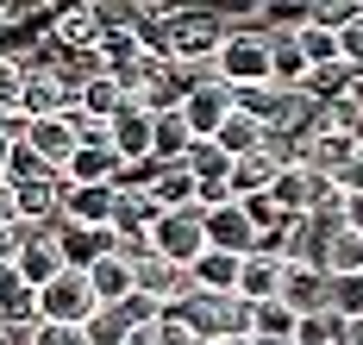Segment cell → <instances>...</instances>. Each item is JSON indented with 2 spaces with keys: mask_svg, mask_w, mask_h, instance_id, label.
<instances>
[{
  "mask_svg": "<svg viewBox=\"0 0 363 345\" xmlns=\"http://www.w3.org/2000/svg\"><path fill=\"white\" fill-rule=\"evenodd\" d=\"M238 264H245V258L201 251V258L188 264V289H201V295H232V289H238Z\"/></svg>",
  "mask_w": 363,
  "mask_h": 345,
  "instance_id": "20",
  "label": "cell"
},
{
  "mask_svg": "<svg viewBox=\"0 0 363 345\" xmlns=\"http://www.w3.org/2000/svg\"><path fill=\"white\" fill-rule=\"evenodd\" d=\"M307 76H313V70H307L294 32H269V82H276V88H301Z\"/></svg>",
  "mask_w": 363,
  "mask_h": 345,
  "instance_id": "23",
  "label": "cell"
},
{
  "mask_svg": "<svg viewBox=\"0 0 363 345\" xmlns=\"http://www.w3.org/2000/svg\"><path fill=\"white\" fill-rule=\"evenodd\" d=\"M19 258V226H0V264H13Z\"/></svg>",
  "mask_w": 363,
  "mask_h": 345,
  "instance_id": "37",
  "label": "cell"
},
{
  "mask_svg": "<svg viewBox=\"0 0 363 345\" xmlns=\"http://www.w3.org/2000/svg\"><path fill=\"white\" fill-rule=\"evenodd\" d=\"M13 145H19V119L0 114V176H6V157H13Z\"/></svg>",
  "mask_w": 363,
  "mask_h": 345,
  "instance_id": "34",
  "label": "cell"
},
{
  "mask_svg": "<svg viewBox=\"0 0 363 345\" xmlns=\"http://www.w3.org/2000/svg\"><path fill=\"white\" fill-rule=\"evenodd\" d=\"M207 76L219 88H257V82H269V32H225Z\"/></svg>",
  "mask_w": 363,
  "mask_h": 345,
  "instance_id": "4",
  "label": "cell"
},
{
  "mask_svg": "<svg viewBox=\"0 0 363 345\" xmlns=\"http://www.w3.org/2000/svg\"><path fill=\"white\" fill-rule=\"evenodd\" d=\"M113 207H119V195H113V189H75V182H63V207H57V226L113 232Z\"/></svg>",
  "mask_w": 363,
  "mask_h": 345,
  "instance_id": "13",
  "label": "cell"
},
{
  "mask_svg": "<svg viewBox=\"0 0 363 345\" xmlns=\"http://www.w3.org/2000/svg\"><path fill=\"white\" fill-rule=\"evenodd\" d=\"M219 44H225V19L207 13V6H176L157 32H150V57H163V63H176L182 76H207L219 57Z\"/></svg>",
  "mask_w": 363,
  "mask_h": 345,
  "instance_id": "1",
  "label": "cell"
},
{
  "mask_svg": "<svg viewBox=\"0 0 363 345\" xmlns=\"http://www.w3.org/2000/svg\"><path fill=\"white\" fill-rule=\"evenodd\" d=\"M44 38L57 44V50H69V57L94 50V44H101V6H57Z\"/></svg>",
  "mask_w": 363,
  "mask_h": 345,
  "instance_id": "14",
  "label": "cell"
},
{
  "mask_svg": "<svg viewBox=\"0 0 363 345\" xmlns=\"http://www.w3.org/2000/svg\"><path fill=\"white\" fill-rule=\"evenodd\" d=\"M294 345H345V320L338 314H301L294 320Z\"/></svg>",
  "mask_w": 363,
  "mask_h": 345,
  "instance_id": "30",
  "label": "cell"
},
{
  "mask_svg": "<svg viewBox=\"0 0 363 345\" xmlns=\"http://www.w3.org/2000/svg\"><path fill=\"white\" fill-rule=\"evenodd\" d=\"M94 314H101V302L88 289V270H57L38 289V320H50V327H88Z\"/></svg>",
  "mask_w": 363,
  "mask_h": 345,
  "instance_id": "5",
  "label": "cell"
},
{
  "mask_svg": "<svg viewBox=\"0 0 363 345\" xmlns=\"http://www.w3.org/2000/svg\"><path fill=\"white\" fill-rule=\"evenodd\" d=\"M326 314H338L345 327L363 320V276H326Z\"/></svg>",
  "mask_w": 363,
  "mask_h": 345,
  "instance_id": "28",
  "label": "cell"
},
{
  "mask_svg": "<svg viewBox=\"0 0 363 345\" xmlns=\"http://www.w3.org/2000/svg\"><path fill=\"white\" fill-rule=\"evenodd\" d=\"M0 226H19V207H13V182L0 176Z\"/></svg>",
  "mask_w": 363,
  "mask_h": 345,
  "instance_id": "35",
  "label": "cell"
},
{
  "mask_svg": "<svg viewBox=\"0 0 363 345\" xmlns=\"http://www.w3.org/2000/svg\"><path fill=\"white\" fill-rule=\"evenodd\" d=\"M26 345H88V327H50V320H38Z\"/></svg>",
  "mask_w": 363,
  "mask_h": 345,
  "instance_id": "31",
  "label": "cell"
},
{
  "mask_svg": "<svg viewBox=\"0 0 363 345\" xmlns=\"http://www.w3.org/2000/svg\"><path fill=\"white\" fill-rule=\"evenodd\" d=\"M176 314L188 320V333H194L201 345H219V339L251 333V302H238V295H201V289H188Z\"/></svg>",
  "mask_w": 363,
  "mask_h": 345,
  "instance_id": "3",
  "label": "cell"
},
{
  "mask_svg": "<svg viewBox=\"0 0 363 345\" xmlns=\"http://www.w3.org/2000/svg\"><path fill=\"white\" fill-rule=\"evenodd\" d=\"M13 270H19V283L26 289H44L57 270H63V251H57V226H19V258H13Z\"/></svg>",
  "mask_w": 363,
  "mask_h": 345,
  "instance_id": "11",
  "label": "cell"
},
{
  "mask_svg": "<svg viewBox=\"0 0 363 345\" xmlns=\"http://www.w3.org/2000/svg\"><path fill=\"white\" fill-rule=\"evenodd\" d=\"M282 270H289V258H276V251H251V258H245V264H238V289H232V295H238V302H276V295H282Z\"/></svg>",
  "mask_w": 363,
  "mask_h": 345,
  "instance_id": "16",
  "label": "cell"
},
{
  "mask_svg": "<svg viewBox=\"0 0 363 345\" xmlns=\"http://www.w3.org/2000/svg\"><path fill=\"white\" fill-rule=\"evenodd\" d=\"M157 345H201V339L188 333V320L176 307H157Z\"/></svg>",
  "mask_w": 363,
  "mask_h": 345,
  "instance_id": "32",
  "label": "cell"
},
{
  "mask_svg": "<svg viewBox=\"0 0 363 345\" xmlns=\"http://www.w3.org/2000/svg\"><path fill=\"white\" fill-rule=\"evenodd\" d=\"M219 345H257V339H251V333H238V339H219Z\"/></svg>",
  "mask_w": 363,
  "mask_h": 345,
  "instance_id": "40",
  "label": "cell"
},
{
  "mask_svg": "<svg viewBox=\"0 0 363 345\" xmlns=\"http://www.w3.org/2000/svg\"><path fill=\"white\" fill-rule=\"evenodd\" d=\"M88 289H94V302H101V307H125L132 295H138V289H132V264H125L119 251L88 270Z\"/></svg>",
  "mask_w": 363,
  "mask_h": 345,
  "instance_id": "21",
  "label": "cell"
},
{
  "mask_svg": "<svg viewBox=\"0 0 363 345\" xmlns=\"http://www.w3.org/2000/svg\"><path fill=\"white\" fill-rule=\"evenodd\" d=\"M13 207H19V226H57V207H63V176H32V182H13Z\"/></svg>",
  "mask_w": 363,
  "mask_h": 345,
  "instance_id": "15",
  "label": "cell"
},
{
  "mask_svg": "<svg viewBox=\"0 0 363 345\" xmlns=\"http://www.w3.org/2000/svg\"><path fill=\"white\" fill-rule=\"evenodd\" d=\"M201 232H207V251H225V258H251L257 245V226L245 214V201H225V207H207L201 214Z\"/></svg>",
  "mask_w": 363,
  "mask_h": 345,
  "instance_id": "9",
  "label": "cell"
},
{
  "mask_svg": "<svg viewBox=\"0 0 363 345\" xmlns=\"http://www.w3.org/2000/svg\"><path fill=\"white\" fill-rule=\"evenodd\" d=\"M213 145H219L225 157H251V151H263V126H257V119H245L238 107H232V119L213 132Z\"/></svg>",
  "mask_w": 363,
  "mask_h": 345,
  "instance_id": "26",
  "label": "cell"
},
{
  "mask_svg": "<svg viewBox=\"0 0 363 345\" xmlns=\"http://www.w3.org/2000/svg\"><path fill=\"white\" fill-rule=\"evenodd\" d=\"M294 44L307 57V70H338V32H320V26H294Z\"/></svg>",
  "mask_w": 363,
  "mask_h": 345,
  "instance_id": "27",
  "label": "cell"
},
{
  "mask_svg": "<svg viewBox=\"0 0 363 345\" xmlns=\"http://www.w3.org/2000/svg\"><path fill=\"white\" fill-rule=\"evenodd\" d=\"M0 345H26V333H13V327H0Z\"/></svg>",
  "mask_w": 363,
  "mask_h": 345,
  "instance_id": "39",
  "label": "cell"
},
{
  "mask_svg": "<svg viewBox=\"0 0 363 345\" xmlns=\"http://www.w3.org/2000/svg\"><path fill=\"white\" fill-rule=\"evenodd\" d=\"M251 339L257 345H294V314L282 302H257L251 307Z\"/></svg>",
  "mask_w": 363,
  "mask_h": 345,
  "instance_id": "25",
  "label": "cell"
},
{
  "mask_svg": "<svg viewBox=\"0 0 363 345\" xmlns=\"http://www.w3.org/2000/svg\"><path fill=\"white\" fill-rule=\"evenodd\" d=\"M19 145L44 163V170H69V157L82 151V126H75V114H50V119H19Z\"/></svg>",
  "mask_w": 363,
  "mask_h": 345,
  "instance_id": "6",
  "label": "cell"
},
{
  "mask_svg": "<svg viewBox=\"0 0 363 345\" xmlns=\"http://www.w3.org/2000/svg\"><path fill=\"white\" fill-rule=\"evenodd\" d=\"M132 289H138L150 307H182V295H188V270H176L169 258L145 251V258L132 264Z\"/></svg>",
  "mask_w": 363,
  "mask_h": 345,
  "instance_id": "12",
  "label": "cell"
},
{
  "mask_svg": "<svg viewBox=\"0 0 363 345\" xmlns=\"http://www.w3.org/2000/svg\"><path fill=\"white\" fill-rule=\"evenodd\" d=\"M113 76H119V88H125V101L145 107L150 119H157V114H176L182 94H188V82H194V76H182L176 63L150 57V50H145V57H132V63H119Z\"/></svg>",
  "mask_w": 363,
  "mask_h": 345,
  "instance_id": "2",
  "label": "cell"
},
{
  "mask_svg": "<svg viewBox=\"0 0 363 345\" xmlns=\"http://www.w3.org/2000/svg\"><path fill=\"white\" fill-rule=\"evenodd\" d=\"M320 270L326 276H363V232H332V245L320 251Z\"/></svg>",
  "mask_w": 363,
  "mask_h": 345,
  "instance_id": "24",
  "label": "cell"
},
{
  "mask_svg": "<svg viewBox=\"0 0 363 345\" xmlns=\"http://www.w3.org/2000/svg\"><path fill=\"white\" fill-rule=\"evenodd\" d=\"M19 94H26V63L13 44H0V114L19 119Z\"/></svg>",
  "mask_w": 363,
  "mask_h": 345,
  "instance_id": "29",
  "label": "cell"
},
{
  "mask_svg": "<svg viewBox=\"0 0 363 345\" xmlns=\"http://www.w3.org/2000/svg\"><path fill=\"white\" fill-rule=\"evenodd\" d=\"M276 302L289 307L294 320H301V314H326V270H320V264H289V270H282V295H276Z\"/></svg>",
  "mask_w": 363,
  "mask_h": 345,
  "instance_id": "17",
  "label": "cell"
},
{
  "mask_svg": "<svg viewBox=\"0 0 363 345\" xmlns=\"http://www.w3.org/2000/svg\"><path fill=\"white\" fill-rule=\"evenodd\" d=\"M269 201H276V207H282L289 220H307V214H326V207H338V189H332L320 170L294 163V170H282V176H276Z\"/></svg>",
  "mask_w": 363,
  "mask_h": 345,
  "instance_id": "7",
  "label": "cell"
},
{
  "mask_svg": "<svg viewBox=\"0 0 363 345\" xmlns=\"http://www.w3.org/2000/svg\"><path fill=\"white\" fill-rule=\"evenodd\" d=\"M119 345H157V320H145V327H125V339Z\"/></svg>",
  "mask_w": 363,
  "mask_h": 345,
  "instance_id": "36",
  "label": "cell"
},
{
  "mask_svg": "<svg viewBox=\"0 0 363 345\" xmlns=\"http://www.w3.org/2000/svg\"><path fill=\"white\" fill-rule=\"evenodd\" d=\"M150 126H157V119H150L145 107H125V114L107 126V145L119 151V163H145L150 157Z\"/></svg>",
  "mask_w": 363,
  "mask_h": 345,
  "instance_id": "19",
  "label": "cell"
},
{
  "mask_svg": "<svg viewBox=\"0 0 363 345\" xmlns=\"http://www.w3.org/2000/svg\"><path fill=\"white\" fill-rule=\"evenodd\" d=\"M188 145H194V132L182 126V114H157V126H150V163L169 170V163L188 157Z\"/></svg>",
  "mask_w": 363,
  "mask_h": 345,
  "instance_id": "22",
  "label": "cell"
},
{
  "mask_svg": "<svg viewBox=\"0 0 363 345\" xmlns=\"http://www.w3.org/2000/svg\"><path fill=\"white\" fill-rule=\"evenodd\" d=\"M276 157L269 151H251V157H232V170H225V189H232V201H251V195H269L276 189Z\"/></svg>",
  "mask_w": 363,
  "mask_h": 345,
  "instance_id": "18",
  "label": "cell"
},
{
  "mask_svg": "<svg viewBox=\"0 0 363 345\" xmlns=\"http://www.w3.org/2000/svg\"><path fill=\"white\" fill-rule=\"evenodd\" d=\"M150 251L169 258L176 270H188L207 251V232H201V207H182V214H157L150 220Z\"/></svg>",
  "mask_w": 363,
  "mask_h": 345,
  "instance_id": "8",
  "label": "cell"
},
{
  "mask_svg": "<svg viewBox=\"0 0 363 345\" xmlns=\"http://www.w3.org/2000/svg\"><path fill=\"white\" fill-rule=\"evenodd\" d=\"M345 345H363V320H351V327H345Z\"/></svg>",
  "mask_w": 363,
  "mask_h": 345,
  "instance_id": "38",
  "label": "cell"
},
{
  "mask_svg": "<svg viewBox=\"0 0 363 345\" xmlns=\"http://www.w3.org/2000/svg\"><path fill=\"white\" fill-rule=\"evenodd\" d=\"M338 226L363 232V195H338Z\"/></svg>",
  "mask_w": 363,
  "mask_h": 345,
  "instance_id": "33",
  "label": "cell"
},
{
  "mask_svg": "<svg viewBox=\"0 0 363 345\" xmlns=\"http://www.w3.org/2000/svg\"><path fill=\"white\" fill-rule=\"evenodd\" d=\"M182 126H188V132H194V138H213L219 126H225V119H232V88H219L213 76H194L188 82V94H182Z\"/></svg>",
  "mask_w": 363,
  "mask_h": 345,
  "instance_id": "10",
  "label": "cell"
}]
</instances>
